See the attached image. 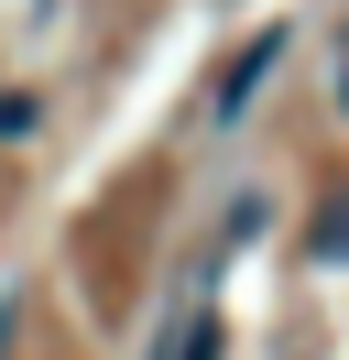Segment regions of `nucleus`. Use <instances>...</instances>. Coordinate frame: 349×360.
Segmentation results:
<instances>
[{
	"label": "nucleus",
	"instance_id": "f257e3e1",
	"mask_svg": "<svg viewBox=\"0 0 349 360\" xmlns=\"http://www.w3.org/2000/svg\"><path fill=\"white\" fill-rule=\"evenodd\" d=\"M273 66H284V33H262V44H240V55H229V77L208 88V110H218V120H240V110L262 98V77H273Z\"/></svg>",
	"mask_w": 349,
	"mask_h": 360
},
{
	"label": "nucleus",
	"instance_id": "f03ea898",
	"mask_svg": "<svg viewBox=\"0 0 349 360\" xmlns=\"http://www.w3.org/2000/svg\"><path fill=\"white\" fill-rule=\"evenodd\" d=\"M305 251H317V262H349V186H327V197H317V219H305Z\"/></svg>",
	"mask_w": 349,
	"mask_h": 360
},
{
	"label": "nucleus",
	"instance_id": "7ed1b4c3",
	"mask_svg": "<svg viewBox=\"0 0 349 360\" xmlns=\"http://www.w3.org/2000/svg\"><path fill=\"white\" fill-rule=\"evenodd\" d=\"M338 110H349V77H338Z\"/></svg>",
	"mask_w": 349,
	"mask_h": 360
}]
</instances>
